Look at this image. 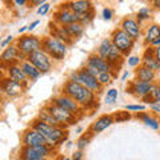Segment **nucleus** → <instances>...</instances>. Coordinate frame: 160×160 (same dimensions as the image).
Listing matches in <instances>:
<instances>
[{
    "label": "nucleus",
    "mask_w": 160,
    "mask_h": 160,
    "mask_svg": "<svg viewBox=\"0 0 160 160\" xmlns=\"http://www.w3.org/2000/svg\"><path fill=\"white\" fill-rule=\"evenodd\" d=\"M68 46L66 43H63L62 40H59L56 38L48 35L43 39V46L42 49L46 51L52 60H56V62H62L64 60V58L67 56V51H68Z\"/></svg>",
    "instance_id": "nucleus-3"
},
{
    "label": "nucleus",
    "mask_w": 160,
    "mask_h": 160,
    "mask_svg": "<svg viewBox=\"0 0 160 160\" xmlns=\"http://www.w3.org/2000/svg\"><path fill=\"white\" fill-rule=\"evenodd\" d=\"M31 127H33L35 129L43 135L46 138L47 143L49 147H55V146H59L62 142L67 139V132L64 131L66 128L63 127H53V126H49V124L42 122L40 119H35Z\"/></svg>",
    "instance_id": "nucleus-2"
},
{
    "label": "nucleus",
    "mask_w": 160,
    "mask_h": 160,
    "mask_svg": "<svg viewBox=\"0 0 160 160\" xmlns=\"http://www.w3.org/2000/svg\"><path fill=\"white\" fill-rule=\"evenodd\" d=\"M4 3H9V2H12V0H3Z\"/></svg>",
    "instance_id": "nucleus-55"
},
{
    "label": "nucleus",
    "mask_w": 160,
    "mask_h": 160,
    "mask_svg": "<svg viewBox=\"0 0 160 160\" xmlns=\"http://www.w3.org/2000/svg\"><path fill=\"white\" fill-rule=\"evenodd\" d=\"M151 87H152V83H147V82H142V80L135 79L132 82H129V87L127 88V92L144 99L149 93V91H151Z\"/></svg>",
    "instance_id": "nucleus-15"
},
{
    "label": "nucleus",
    "mask_w": 160,
    "mask_h": 160,
    "mask_svg": "<svg viewBox=\"0 0 160 160\" xmlns=\"http://www.w3.org/2000/svg\"><path fill=\"white\" fill-rule=\"evenodd\" d=\"M63 93L72 98L73 100L82 106L83 109H89L98 107L96 102V92L86 88L80 83H75L72 80H67V83L63 87Z\"/></svg>",
    "instance_id": "nucleus-1"
},
{
    "label": "nucleus",
    "mask_w": 160,
    "mask_h": 160,
    "mask_svg": "<svg viewBox=\"0 0 160 160\" xmlns=\"http://www.w3.org/2000/svg\"><path fill=\"white\" fill-rule=\"evenodd\" d=\"M49 31H51V36L62 40V42L66 43L67 46H69V44L73 43V39H72L71 35H69L66 26H60V24L55 23V22L49 23Z\"/></svg>",
    "instance_id": "nucleus-16"
},
{
    "label": "nucleus",
    "mask_w": 160,
    "mask_h": 160,
    "mask_svg": "<svg viewBox=\"0 0 160 160\" xmlns=\"http://www.w3.org/2000/svg\"><path fill=\"white\" fill-rule=\"evenodd\" d=\"M16 46L20 49V52H22L26 58H28L31 53L42 49L43 39L33 36V35H24V36L19 38L16 40Z\"/></svg>",
    "instance_id": "nucleus-5"
},
{
    "label": "nucleus",
    "mask_w": 160,
    "mask_h": 160,
    "mask_svg": "<svg viewBox=\"0 0 160 160\" xmlns=\"http://www.w3.org/2000/svg\"><path fill=\"white\" fill-rule=\"evenodd\" d=\"M67 6L69 7V9H72L78 15L93 11V4L91 0H69L67 3Z\"/></svg>",
    "instance_id": "nucleus-19"
},
{
    "label": "nucleus",
    "mask_w": 160,
    "mask_h": 160,
    "mask_svg": "<svg viewBox=\"0 0 160 160\" xmlns=\"http://www.w3.org/2000/svg\"><path fill=\"white\" fill-rule=\"evenodd\" d=\"M87 66L96 68V69H99L100 72H109V71L113 72V68H112L111 64H109L106 59L100 58L98 53L89 55L88 59H87Z\"/></svg>",
    "instance_id": "nucleus-18"
},
{
    "label": "nucleus",
    "mask_w": 160,
    "mask_h": 160,
    "mask_svg": "<svg viewBox=\"0 0 160 160\" xmlns=\"http://www.w3.org/2000/svg\"><path fill=\"white\" fill-rule=\"evenodd\" d=\"M153 53H155V56H156L158 62L160 63V47H153Z\"/></svg>",
    "instance_id": "nucleus-48"
},
{
    "label": "nucleus",
    "mask_w": 160,
    "mask_h": 160,
    "mask_svg": "<svg viewBox=\"0 0 160 160\" xmlns=\"http://www.w3.org/2000/svg\"><path fill=\"white\" fill-rule=\"evenodd\" d=\"M102 16H103L104 20H111L112 16H113L112 9H111V8H104V9H103V12H102Z\"/></svg>",
    "instance_id": "nucleus-41"
},
{
    "label": "nucleus",
    "mask_w": 160,
    "mask_h": 160,
    "mask_svg": "<svg viewBox=\"0 0 160 160\" xmlns=\"http://www.w3.org/2000/svg\"><path fill=\"white\" fill-rule=\"evenodd\" d=\"M27 160H47V158H44V159H27Z\"/></svg>",
    "instance_id": "nucleus-53"
},
{
    "label": "nucleus",
    "mask_w": 160,
    "mask_h": 160,
    "mask_svg": "<svg viewBox=\"0 0 160 160\" xmlns=\"http://www.w3.org/2000/svg\"><path fill=\"white\" fill-rule=\"evenodd\" d=\"M49 9H51V4H49V3H44V4H42V6H39L38 15H40V16H44V15H47L49 12Z\"/></svg>",
    "instance_id": "nucleus-37"
},
{
    "label": "nucleus",
    "mask_w": 160,
    "mask_h": 160,
    "mask_svg": "<svg viewBox=\"0 0 160 160\" xmlns=\"http://www.w3.org/2000/svg\"><path fill=\"white\" fill-rule=\"evenodd\" d=\"M142 66H146L155 72L160 71V63L158 62V59L153 53V47L149 46L146 51H144L143 56H142Z\"/></svg>",
    "instance_id": "nucleus-20"
},
{
    "label": "nucleus",
    "mask_w": 160,
    "mask_h": 160,
    "mask_svg": "<svg viewBox=\"0 0 160 160\" xmlns=\"http://www.w3.org/2000/svg\"><path fill=\"white\" fill-rule=\"evenodd\" d=\"M2 64L3 67L7 66V68L9 66H13V64H20L23 60H26L27 58L20 52V49L18 48V46H12L9 44L8 47L4 48V51L2 52Z\"/></svg>",
    "instance_id": "nucleus-8"
},
{
    "label": "nucleus",
    "mask_w": 160,
    "mask_h": 160,
    "mask_svg": "<svg viewBox=\"0 0 160 160\" xmlns=\"http://www.w3.org/2000/svg\"><path fill=\"white\" fill-rule=\"evenodd\" d=\"M79 83L82 84V86H84L86 88L93 91V92L100 93L103 91V86L99 83L98 78H95V76H92V75L87 73L83 68L79 69Z\"/></svg>",
    "instance_id": "nucleus-14"
},
{
    "label": "nucleus",
    "mask_w": 160,
    "mask_h": 160,
    "mask_svg": "<svg viewBox=\"0 0 160 160\" xmlns=\"http://www.w3.org/2000/svg\"><path fill=\"white\" fill-rule=\"evenodd\" d=\"M151 47H160V38L155 40V42L151 44Z\"/></svg>",
    "instance_id": "nucleus-50"
},
{
    "label": "nucleus",
    "mask_w": 160,
    "mask_h": 160,
    "mask_svg": "<svg viewBox=\"0 0 160 160\" xmlns=\"http://www.w3.org/2000/svg\"><path fill=\"white\" fill-rule=\"evenodd\" d=\"M126 109L127 111H144L146 104H127Z\"/></svg>",
    "instance_id": "nucleus-39"
},
{
    "label": "nucleus",
    "mask_w": 160,
    "mask_h": 160,
    "mask_svg": "<svg viewBox=\"0 0 160 160\" xmlns=\"http://www.w3.org/2000/svg\"><path fill=\"white\" fill-rule=\"evenodd\" d=\"M82 159H83V151L82 149H79V151H76L73 153L72 160H82Z\"/></svg>",
    "instance_id": "nucleus-45"
},
{
    "label": "nucleus",
    "mask_w": 160,
    "mask_h": 160,
    "mask_svg": "<svg viewBox=\"0 0 160 160\" xmlns=\"http://www.w3.org/2000/svg\"><path fill=\"white\" fill-rule=\"evenodd\" d=\"M39 24H40V20H35V22H32V23L28 26V31H32V29H35V28L39 26Z\"/></svg>",
    "instance_id": "nucleus-46"
},
{
    "label": "nucleus",
    "mask_w": 160,
    "mask_h": 160,
    "mask_svg": "<svg viewBox=\"0 0 160 160\" xmlns=\"http://www.w3.org/2000/svg\"><path fill=\"white\" fill-rule=\"evenodd\" d=\"M147 2H149V3H151V2H153V0H147Z\"/></svg>",
    "instance_id": "nucleus-56"
},
{
    "label": "nucleus",
    "mask_w": 160,
    "mask_h": 160,
    "mask_svg": "<svg viewBox=\"0 0 160 160\" xmlns=\"http://www.w3.org/2000/svg\"><path fill=\"white\" fill-rule=\"evenodd\" d=\"M15 4L18 7H22V6H28V0H13Z\"/></svg>",
    "instance_id": "nucleus-47"
},
{
    "label": "nucleus",
    "mask_w": 160,
    "mask_h": 160,
    "mask_svg": "<svg viewBox=\"0 0 160 160\" xmlns=\"http://www.w3.org/2000/svg\"><path fill=\"white\" fill-rule=\"evenodd\" d=\"M52 103H55L56 106L62 107L64 109H67V111H69V112L75 113L76 116L83 112L82 106H80L76 100H73L72 98H69V96H67V95H64V93L60 95V96H58V98H55L52 100Z\"/></svg>",
    "instance_id": "nucleus-12"
},
{
    "label": "nucleus",
    "mask_w": 160,
    "mask_h": 160,
    "mask_svg": "<svg viewBox=\"0 0 160 160\" xmlns=\"http://www.w3.org/2000/svg\"><path fill=\"white\" fill-rule=\"evenodd\" d=\"M7 72H8V78H11L15 82H19L24 84L27 87V83L29 82L28 76L26 75V72L23 71V68L20 67V64H13V66H9L7 68Z\"/></svg>",
    "instance_id": "nucleus-22"
},
{
    "label": "nucleus",
    "mask_w": 160,
    "mask_h": 160,
    "mask_svg": "<svg viewBox=\"0 0 160 160\" xmlns=\"http://www.w3.org/2000/svg\"><path fill=\"white\" fill-rule=\"evenodd\" d=\"M127 78H128V72H124V73H123V76H122V80H126Z\"/></svg>",
    "instance_id": "nucleus-52"
},
{
    "label": "nucleus",
    "mask_w": 160,
    "mask_h": 160,
    "mask_svg": "<svg viewBox=\"0 0 160 160\" xmlns=\"http://www.w3.org/2000/svg\"><path fill=\"white\" fill-rule=\"evenodd\" d=\"M27 60H29L42 73H47L52 68V59L43 49H39V51L31 53L27 58Z\"/></svg>",
    "instance_id": "nucleus-7"
},
{
    "label": "nucleus",
    "mask_w": 160,
    "mask_h": 160,
    "mask_svg": "<svg viewBox=\"0 0 160 160\" xmlns=\"http://www.w3.org/2000/svg\"><path fill=\"white\" fill-rule=\"evenodd\" d=\"M93 16H95L93 11L87 12V13H82V15H79V22L82 24H84V26H87V24H89L93 20Z\"/></svg>",
    "instance_id": "nucleus-36"
},
{
    "label": "nucleus",
    "mask_w": 160,
    "mask_h": 160,
    "mask_svg": "<svg viewBox=\"0 0 160 160\" xmlns=\"http://www.w3.org/2000/svg\"><path fill=\"white\" fill-rule=\"evenodd\" d=\"M151 13H152V9L149 8V7H143V8H140L138 13H136V20L139 23H142L144 22V20H148L149 18H151Z\"/></svg>",
    "instance_id": "nucleus-33"
},
{
    "label": "nucleus",
    "mask_w": 160,
    "mask_h": 160,
    "mask_svg": "<svg viewBox=\"0 0 160 160\" xmlns=\"http://www.w3.org/2000/svg\"><path fill=\"white\" fill-rule=\"evenodd\" d=\"M38 119H40V120H42V122H44V123L49 124V126H53V127H63L62 124H60L58 120H56V118H55L53 115L48 111L47 107L43 108V109H40ZM63 128H64V127H63Z\"/></svg>",
    "instance_id": "nucleus-26"
},
{
    "label": "nucleus",
    "mask_w": 160,
    "mask_h": 160,
    "mask_svg": "<svg viewBox=\"0 0 160 160\" xmlns=\"http://www.w3.org/2000/svg\"><path fill=\"white\" fill-rule=\"evenodd\" d=\"M160 38V26L159 24H151V26H148L147 31H146V36H144V44H151L155 42L156 39Z\"/></svg>",
    "instance_id": "nucleus-25"
},
{
    "label": "nucleus",
    "mask_w": 160,
    "mask_h": 160,
    "mask_svg": "<svg viewBox=\"0 0 160 160\" xmlns=\"http://www.w3.org/2000/svg\"><path fill=\"white\" fill-rule=\"evenodd\" d=\"M53 22L60 24V26H69L72 23H76L79 22V15L75 13L72 9H69V7L66 4H63L56 12H55V16H53Z\"/></svg>",
    "instance_id": "nucleus-9"
},
{
    "label": "nucleus",
    "mask_w": 160,
    "mask_h": 160,
    "mask_svg": "<svg viewBox=\"0 0 160 160\" xmlns=\"http://www.w3.org/2000/svg\"><path fill=\"white\" fill-rule=\"evenodd\" d=\"M111 47H112V40L111 38H107V39H104L102 43H100V46L98 48V55L100 58H103V59H106L107 60V56H108V53L109 51H111Z\"/></svg>",
    "instance_id": "nucleus-29"
},
{
    "label": "nucleus",
    "mask_w": 160,
    "mask_h": 160,
    "mask_svg": "<svg viewBox=\"0 0 160 160\" xmlns=\"http://www.w3.org/2000/svg\"><path fill=\"white\" fill-rule=\"evenodd\" d=\"M111 40L124 56H128L135 46V42H136V40L132 39L126 31H123L122 28L115 29L111 33Z\"/></svg>",
    "instance_id": "nucleus-4"
},
{
    "label": "nucleus",
    "mask_w": 160,
    "mask_h": 160,
    "mask_svg": "<svg viewBox=\"0 0 160 160\" xmlns=\"http://www.w3.org/2000/svg\"><path fill=\"white\" fill-rule=\"evenodd\" d=\"M151 4H152V8L160 9V0H153V2H151Z\"/></svg>",
    "instance_id": "nucleus-49"
},
{
    "label": "nucleus",
    "mask_w": 160,
    "mask_h": 160,
    "mask_svg": "<svg viewBox=\"0 0 160 160\" xmlns=\"http://www.w3.org/2000/svg\"><path fill=\"white\" fill-rule=\"evenodd\" d=\"M149 109H151L152 112L160 113V102H153V103H149Z\"/></svg>",
    "instance_id": "nucleus-43"
},
{
    "label": "nucleus",
    "mask_w": 160,
    "mask_h": 160,
    "mask_svg": "<svg viewBox=\"0 0 160 160\" xmlns=\"http://www.w3.org/2000/svg\"><path fill=\"white\" fill-rule=\"evenodd\" d=\"M93 132L91 131V129H88V131L86 132V133H83V135H80V138L78 139V142H76V146H78V149H83L86 148L88 144H89V142L92 140V136H93Z\"/></svg>",
    "instance_id": "nucleus-30"
},
{
    "label": "nucleus",
    "mask_w": 160,
    "mask_h": 160,
    "mask_svg": "<svg viewBox=\"0 0 160 160\" xmlns=\"http://www.w3.org/2000/svg\"><path fill=\"white\" fill-rule=\"evenodd\" d=\"M27 29H28V26H27V27H22V28L19 29V33H23V32H26Z\"/></svg>",
    "instance_id": "nucleus-51"
},
{
    "label": "nucleus",
    "mask_w": 160,
    "mask_h": 160,
    "mask_svg": "<svg viewBox=\"0 0 160 160\" xmlns=\"http://www.w3.org/2000/svg\"><path fill=\"white\" fill-rule=\"evenodd\" d=\"M142 64V58L139 56H128V66L129 67H139Z\"/></svg>",
    "instance_id": "nucleus-38"
},
{
    "label": "nucleus",
    "mask_w": 160,
    "mask_h": 160,
    "mask_svg": "<svg viewBox=\"0 0 160 160\" xmlns=\"http://www.w3.org/2000/svg\"><path fill=\"white\" fill-rule=\"evenodd\" d=\"M83 69H84V71H86L87 73L92 75V76H95V78H98V76H99V73H100V71H99V69L93 68V67H89V66H86V67H83Z\"/></svg>",
    "instance_id": "nucleus-40"
},
{
    "label": "nucleus",
    "mask_w": 160,
    "mask_h": 160,
    "mask_svg": "<svg viewBox=\"0 0 160 160\" xmlns=\"http://www.w3.org/2000/svg\"><path fill=\"white\" fill-rule=\"evenodd\" d=\"M84 28H86V26L82 24L80 22L72 23V24H69V26H67V29H68L69 35L72 36V39H78V38L82 36L84 33Z\"/></svg>",
    "instance_id": "nucleus-28"
},
{
    "label": "nucleus",
    "mask_w": 160,
    "mask_h": 160,
    "mask_svg": "<svg viewBox=\"0 0 160 160\" xmlns=\"http://www.w3.org/2000/svg\"><path fill=\"white\" fill-rule=\"evenodd\" d=\"M120 28L126 31L132 39L138 40L140 38V23L133 18H124L120 23Z\"/></svg>",
    "instance_id": "nucleus-17"
},
{
    "label": "nucleus",
    "mask_w": 160,
    "mask_h": 160,
    "mask_svg": "<svg viewBox=\"0 0 160 160\" xmlns=\"http://www.w3.org/2000/svg\"><path fill=\"white\" fill-rule=\"evenodd\" d=\"M47 108H48V111L51 112L55 118H56V120L60 124H62L64 128H67L68 126H73V124H76V122H78V116H76V115L67 111V109L62 108V107L56 106L55 103L48 104Z\"/></svg>",
    "instance_id": "nucleus-6"
},
{
    "label": "nucleus",
    "mask_w": 160,
    "mask_h": 160,
    "mask_svg": "<svg viewBox=\"0 0 160 160\" xmlns=\"http://www.w3.org/2000/svg\"><path fill=\"white\" fill-rule=\"evenodd\" d=\"M23 144L28 147H33V146H44V144H48V143L46 138L38 129H35L33 127H29L23 133Z\"/></svg>",
    "instance_id": "nucleus-13"
},
{
    "label": "nucleus",
    "mask_w": 160,
    "mask_h": 160,
    "mask_svg": "<svg viewBox=\"0 0 160 160\" xmlns=\"http://www.w3.org/2000/svg\"><path fill=\"white\" fill-rule=\"evenodd\" d=\"M2 91L8 98H18L26 91V86L19 82H15L11 78H4L2 80Z\"/></svg>",
    "instance_id": "nucleus-11"
},
{
    "label": "nucleus",
    "mask_w": 160,
    "mask_h": 160,
    "mask_svg": "<svg viewBox=\"0 0 160 160\" xmlns=\"http://www.w3.org/2000/svg\"><path fill=\"white\" fill-rule=\"evenodd\" d=\"M12 42H13V36H12V35H8L6 39L2 40V43H0V47H2V48H6V47H8Z\"/></svg>",
    "instance_id": "nucleus-42"
},
{
    "label": "nucleus",
    "mask_w": 160,
    "mask_h": 160,
    "mask_svg": "<svg viewBox=\"0 0 160 160\" xmlns=\"http://www.w3.org/2000/svg\"><path fill=\"white\" fill-rule=\"evenodd\" d=\"M62 160H72V159H69V158H63Z\"/></svg>",
    "instance_id": "nucleus-54"
},
{
    "label": "nucleus",
    "mask_w": 160,
    "mask_h": 160,
    "mask_svg": "<svg viewBox=\"0 0 160 160\" xmlns=\"http://www.w3.org/2000/svg\"><path fill=\"white\" fill-rule=\"evenodd\" d=\"M20 67L23 68V71L26 72V75L28 76L29 80H36L38 78H40V75H42V72H40L39 69L27 59L23 60V62L20 63Z\"/></svg>",
    "instance_id": "nucleus-23"
},
{
    "label": "nucleus",
    "mask_w": 160,
    "mask_h": 160,
    "mask_svg": "<svg viewBox=\"0 0 160 160\" xmlns=\"http://www.w3.org/2000/svg\"><path fill=\"white\" fill-rule=\"evenodd\" d=\"M49 152H51V147H49L48 144H44V146H33V147L24 146L23 149L20 151V158H22V160L44 159L48 156Z\"/></svg>",
    "instance_id": "nucleus-10"
},
{
    "label": "nucleus",
    "mask_w": 160,
    "mask_h": 160,
    "mask_svg": "<svg viewBox=\"0 0 160 160\" xmlns=\"http://www.w3.org/2000/svg\"><path fill=\"white\" fill-rule=\"evenodd\" d=\"M113 123H115V120H113L112 115H103V116H100L99 119L95 120L92 123V126L89 127V129H91L93 133H100V132H103L104 129H107L108 127H111Z\"/></svg>",
    "instance_id": "nucleus-21"
},
{
    "label": "nucleus",
    "mask_w": 160,
    "mask_h": 160,
    "mask_svg": "<svg viewBox=\"0 0 160 160\" xmlns=\"http://www.w3.org/2000/svg\"><path fill=\"white\" fill-rule=\"evenodd\" d=\"M132 116H131V113H129V111H119L113 115V120H115V123H123V122H127V120H129Z\"/></svg>",
    "instance_id": "nucleus-35"
},
{
    "label": "nucleus",
    "mask_w": 160,
    "mask_h": 160,
    "mask_svg": "<svg viewBox=\"0 0 160 160\" xmlns=\"http://www.w3.org/2000/svg\"><path fill=\"white\" fill-rule=\"evenodd\" d=\"M144 100H149V103L160 102V86L159 84H152L151 91H149V93L144 98Z\"/></svg>",
    "instance_id": "nucleus-31"
},
{
    "label": "nucleus",
    "mask_w": 160,
    "mask_h": 160,
    "mask_svg": "<svg viewBox=\"0 0 160 160\" xmlns=\"http://www.w3.org/2000/svg\"><path fill=\"white\" fill-rule=\"evenodd\" d=\"M113 78H115V73L112 71H109V72H100L99 76H98V80H99V83L104 87V86H108V84H111Z\"/></svg>",
    "instance_id": "nucleus-32"
},
{
    "label": "nucleus",
    "mask_w": 160,
    "mask_h": 160,
    "mask_svg": "<svg viewBox=\"0 0 160 160\" xmlns=\"http://www.w3.org/2000/svg\"><path fill=\"white\" fill-rule=\"evenodd\" d=\"M47 3V0H28V6L35 7V6H42V4Z\"/></svg>",
    "instance_id": "nucleus-44"
},
{
    "label": "nucleus",
    "mask_w": 160,
    "mask_h": 160,
    "mask_svg": "<svg viewBox=\"0 0 160 160\" xmlns=\"http://www.w3.org/2000/svg\"><path fill=\"white\" fill-rule=\"evenodd\" d=\"M138 80H142V82H147V83H152V80L155 79V71L149 69L146 66H139L138 69L135 71Z\"/></svg>",
    "instance_id": "nucleus-24"
},
{
    "label": "nucleus",
    "mask_w": 160,
    "mask_h": 160,
    "mask_svg": "<svg viewBox=\"0 0 160 160\" xmlns=\"http://www.w3.org/2000/svg\"><path fill=\"white\" fill-rule=\"evenodd\" d=\"M136 116H138L139 119H142L143 122H144V124H146L147 127H149L151 129H155V131H158V129L160 128V122H159V120L155 119V118H152V116H149L148 113L142 112V113H138Z\"/></svg>",
    "instance_id": "nucleus-27"
},
{
    "label": "nucleus",
    "mask_w": 160,
    "mask_h": 160,
    "mask_svg": "<svg viewBox=\"0 0 160 160\" xmlns=\"http://www.w3.org/2000/svg\"><path fill=\"white\" fill-rule=\"evenodd\" d=\"M118 98H119V91L116 88H109L108 91H107V93H106V98H104V102H106V104H113L115 102L118 100Z\"/></svg>",
    "instance_id": "nucleus-34"
}]
</instances>
